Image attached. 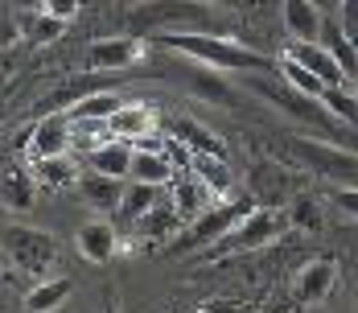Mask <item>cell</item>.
<instances>
[{
  "label": "cell",
  "instance_id": "8",
  "mask_svg": "<svg viewBox=\"0 0 358 313\" xmlns=\"http://www.w3.org/2000/svg\"><path fill=\"white\" fill-rule=\"evenodd\" d=\"M71 148H74V132H71L66 111H50V116H41L34 124V132H29V153H34V161L71 157Z\"/></svg>",
  "mask_w": 358,
  "mask_h": 313
},
{
  "label": "cell",
  "instance_id": "33",
  "mask_svg": "<svg viewBox=\"0 0 358 313\" xmlns=\"http://www.w3.org/2000/svg\"><path fill=\"white\" fill-rule=\"evenodd\" d=\"M41 13H50V17H58L62 25H71L74 17L83 13V0H41Z\"/></svg>",
  "mask_w": 358,
  "mask_h": 313
},
{
  "label": "cell",
  "instance_id": "12",
  "mask_svg": "<svg viewBox=\"0 0 358 313\" xmlns=\"http://www.w3.org/2000/svg\"><path fill=\"white\" fill-rule=\"evenodd\" d=\"M334 284H338V264L334 260H309L292 280V293L301 305H317L334 293Z\"/></svg>",
  "mask_w": 358,
  "mask_h": 313
},
{
  "label": "cell",
  "instance_id": "25",
  "mask_svg": "<svg viewBox=\"0 0 358 313\" xmlns=\"http://www.w3.org/2000/svg\"><path fill=\"white\" fill-rule=\"evenodd\" d=\"M128 104L120 91H95V95H87V99H78V104L66 111L71 120H111L120 107Z\"/></svg>",
  "mask_w": 358,
  "mask_h": 313
},
{
  "label": "cell",
  "instance_id": "31",
  "mask_svg": "<svg viewBox=\"0 0 358 313\" xmlns=\"http://www.w3.org/2000/svg\"><path fill=\"white\" fill-rule=\"evenodd\" d=\"M322 104L329 107L342 124L358 128V95H350L346 87H325V91H322Z\"/></svg>",
  "mask_w": 358,
  "mask_h": 313
},
{
  "label": "cell",
  "instance_id": "27",
  "mask_svg": "<svg viewBox=\"0 0 358 313\" xmlns=\"http://www.w3.org/2000/svg\"><path fill=\"white\" fill-rule=\"evenodd\" d=\"M34 177L45 181L50 190H66V186H78V165L71 157H45V161H34Z\"/></svg>",
  "mask_w": 358,
  "mask_h": 313
},
{
  "label": "cell",
  "instance_id": "22",
  "mask_svg": "<svg viewBox=\"0 0 358 313\" xmlns=\"http://www.w3.org/2000/svg\"><path fill=\"white\" fill-rule=\"evenodd\" d=\"M206 198H215V194H210V190H206L194 174H189L185 181L173 186V198H169V202H173V210H178L185 223H194L198 214H206Z\"/></svg>",
  "mask_w": 358,
  "mask_h": 313
},
{
  "label": "cell",
  "instance_id": "2",
  "mask_svg": "<svg viewBox=\"0 0 358 313\" xmlns=\"http://www.w3.org/2000/svg\"><path fill=\"white\" fill-rule=\"evenodd\" d=\"M148 41H161L165 50H173V54H181V58H189V62H198L206 70H218V74H227V70H239V74H255L259 70L264 74V70L276 67L268 54L248 50L235 37H218V34H157Z\"/></svg>",
  "mask_w": 358,
  "mask_h": 313
},
{
  "label": "cell",
  "instance_id": "15",
  "mask_svg": "<svg viewBox=\"0 0 358 313\" xmlns=\"http://www.w3.org/2000/svg\"><path fill=\"white\" fill-rule=\"evenodd\" d=\"M108 128H111V137L132 140V144H136V140H144V137H152V132H157V111H152L148 104L128 99V104L108 120Z\"/></svg>",
  "mask_w": 358,
  "mask_h": 313
},
{
  "label": "cell",
  "instance_id": "4",
  "mask_svg": "<svg viewBox=\"0 0 358 313\" xmlns=\"http://www.w3.org/2000/svg\"><path fill=\"white\" fill-rule=\"evenodd\" d=\"M0 239L8 251V264L21 272H34V277H41L58 256V239L50 231H37V227H4Z\"/></svg>",
  "mask_w": 358,
  "mask_h": 313
},
{
  "label": "cell",
  "instance_id": "37",
  "mask_svg": "<svg viewBox=\"0 0 358 313\" xmlns=\"http://www.w3.org/2000/svg\"><path fill=\"white\" fill-rule=\"evenodd\" d=\"M8 264V251H4V239H0V268Z\"/></svg>",
  "mask_w": 358,
  "mask_h": 313
},
{
  "label": "cell",
  "instance_id": "10",
  "mask_svg": "<svg viewBox=\"0 0 358 313\" xmlns=\"http://www.w3.org/2000/svg\"><path fill=\"white\" fill-rule=\"evenodd\" d=\"M124 190H128L124 177H108V174H95V169H87L78 177V194H83V202L95 214H120Z\"/></svg>",
  "mask_w": 358,
  "mask_h": 313
},
{
  "label": "cell",
  "instance_id": "34",
  "mask_svg": "<svg viewBox=\"0 0 358 313\" xmlns=\"http://www.w3.org/2000/svg\"><path fill=\"white\" fill-rule=\"evenodd\" d=\"M338 21H342L346 37L358 46V0H342V4H338Z\"/></svg>",
  "mask_w": 358,
  "mask_h": 313
},
{
  "label": "cell",
  "instance_id": "39",
  "mask_svg": "<svg viewBox=\"0 0 358 313\" xmlns=\"http://www.w3.org/2000/svg\"><path fill=\"white\" fill-rule=\"evenodd\" d=\"M355 309H358V284H355Z\"/></svg>",
  "mask_w": 358,
  "mask_h": 313
},
{
  "label": "cell",
  "instance_id": "38",
  "mask_svg": "<svg viewBox=\"0 0 358 313\" xmlns=\"http://www.w3.org/2000/svg\"><path fill=\"white\" fill-rule=\"evenodd\" d=\"M103 313H120V309H115V301H108V305H103Z\"/></svg>",
  "mask_w": 358,
  "mask_h": 313
},
{
  "label": "cell",
  "instance_id": "14",
  "mask_svg": "<svg viewBox=\"0 0 358 313\" xmlns=\"http://www.w3.org/2000/svg\"><path fill=\"white\" fill-rule=\"evenodd\" d=\"M132 157H136V144H132V140L108 137V140H99V144L87 153V169H95V174H108V177H124V181H128Z\"/></svg>",
  "mask_w": 358,
  "mask_h": 313
},
{
  "label": "cell",
  "instance_id": "19",
  "mask_svg": "<svg viewBox=\"0 0 358 313\" xmlns=\"http://www.w3.org/2000/svg\"><path fill=\"white\" fill-rule=\"evenodd\" d=\"M173 161L169 153H152V148H136L132 157V169H128V181H144V186H169L173 181Z\"/></svg>",
  "mask_w": 358,
  "mask_h": 313
},
{
  "label": "cell",
  "instance_id": "9",
  "mask_svg": "<svg viewBox=\"0 0 358 313\" xmlns=\"http://www.w3.org/2000/svg\"><path fill=\"white\" fill-rule=\"evenodd\" d=\"M74 247H78V256H83L87 264H111L115 251H120V231L111 227L108 218H91V223L78 227Z\"/></svg>",
  "mask_w": 358,
  "mask_h": 313
},
{
  "label": "cell",
  "instance_id": "13",
  "mask_svg": "<svg viewBox=\"0 0 358 313\" xmlns=\"http://www.w3.org/2000/svg\"><path fill=\"white\" fill-rule=\"evenodd\" d=\"M37 202V177L25 165H8L0 174V207L13 214H29Z\"/></svg>",
  "mask_w": 358,
  "mask_h": 313
},
{
  "label": "cell",
  "instance_id": "3",
  "mask_svg": "<svg viewBox=\"0 0 358 313\" xmlns=\"http://www.w3.org/2000/svg\"><path fill=\"white\" fill-rule=\"evenodd\" d=\"M288 227V210L276 207H251L222 239L206 247V260H222V256H239V251H259V247L276 244Z\"/></svg>",
  "mask_w": 358,
  "mask_h": 313
},
{
  "label": "cell",
  "instance_id": "32",
  "mask_svg": "<svg viewBox=\"0 0 358 313\" xmlns=\"http://www.w3.org/2000/svg\"><path fill=\"white\" fill-rule=\"evenodd\" d=\"M329 202H334V210H342L350 223H358V186H338Z\"/></svg>",
  "mask_w": 358,
  "mask_h": 313
},
{
  "label": "cell",
  "instance_id": "7",
  "mask_svg": "<svg viewBox=\"0 0 358 313\" xmlns=\"http://www.w3.org/2000/svg\"><path fill=\"white\" fill-rule=\"evenodd\" d=\"M292 153H296L301 165H309L313 174H325V177H355L358 174V153L334 144V140L292 137Z\"/></svg>",
  "mask_w": 358,
  "mask_h": 313
},
{
  "label": "cell",
  "instance_id": "26",
  "mask_svg": "<svg viewBox=\"0 0 358 313\" xmlns=\"http://www.w3.org/2000/svg\"><path fill=\"white\" fill-rule=\"evenodd\" d=\"M161 202V186H144V181H128V190H124V202H120V218L124 223H136L144 218L148 210Z\"/></svg>",
  "mask_w": 358,
  "mask_h": 313
},
{
  "label": "cell",
  "instance_id": "5",
  "mask_svg": "<svg viewBox=\"0 0 358 313\" xmlns=\"http://www.w3.org/2000/svg\"><path fill=\"white\" fill-rule=\"evenodd\" d=\"M248 210H251V198H231V202H222V207L206 210V214L194 218V227H189L173 247H178V251H206V247L215 244V239H222Z\"/></svg>",
  "mask_w": 358,
  "mask_h": 313
},
{
  "label": "cell",
  "instance_id": "21",
  "mask_svg": "<svg viewBox=\"0 0 358 313\" xmlns=\"http://www.w3.org/2000/svg\"><path fill=\"white\" fill-rule=\"evenodd\" d=\"M185 87L198 95V99H206V104H239V91L227 83V78H218V70H194L189 78H185Z\"/></svg>",
  "mask_w": 358,
  "mask_h": 313
},
{
  "label": "cell",
  "instance_id": "16",
  "mask_svg": "<svg viewBox=\"0 0 358 313\" xmlns=\"http://www.w3.org/2000/svg\"><path fill=\"white\" fill-rule=\"evenodd\" d=\"M189 174L198 177L215 198H227V194L235 190V174H231L227 157H215V153H194V157H189Z\"/></svg>",
  "mask_w": 358,
  "mask_h": 313
},
{
  "label": "cell",
  "instance_id": "17",
  "mask_svg": "<svg viewBox=\"0 0 358 313\" xmlns=\"http://www.w3.org/2000/svg\"><path fill=\"white\" fill-rule=\"evenodd\" d=\"M317 41H322L325 50L338 58V67L346 70V78L358 83V46L346 37V29H342V21H338V17H325V21H322V37H317Z\"/></svg>",
  "mask_w": 358,
  "mask_h": 313
},
{
  "label": "cell",
  "instance_id": "28",
  "mask_svg": "<svg viewBox=\"0 0 358 313\" xmlns=\"http://www.w3.org/2000/svg\"><path fill=\"white\" fill-rule=\"evenodd\" d=\"M276 67H280V78H285L292 91H301V95H313V99H322L325 83H322V78H317V74H313L309 67H301V62H296V58H288V54H285V62H276Z\"/></svg>",
  "mask_w": 358,
  "mask_h": 313
},
{
  "label": "cell",
  "instance_id": "1",
  "mask_svg": "<svg viewBox=\"0 0 358 313\" xmlns=\"http://www.w3.org/2000/svg\"><path fill=\"white\" fill-rule=\"evenodd\" d=\"M132 34L157 37V34H218L231 37L227 8L210 0H141L128 13Z\"/></svg>",
  "mask_w": 358,
  "mask_h": 313
},
{
  "label": "cell",
  "instance_id": "11",
  "mask_svg": "<svg viewBox=\"0 0 358 313\" xmlns=\"http://www.w3.org/2000/svg\"><path fill=\"white\" fill-rule=\"evenodd\" d=\"M285 54H288V58H296L301 67H309L325 87H346V83H350V78H346V70L338 67V58L325 50L322 41H288Z\"/></svg>",
  "mask_w": 358,
  "mask_h": 313
},
{
  "label": "cell",
  "instance_id": "23",
  "mask_svg": "<svg viewBox=\"0 0 358 313\" xmlns=\"http://www.w3.org/2000/svg\"><path fill=\"white\" fill-rule=\"evenodd\" d=\"M181 223H185V218H181L178 210H173V202H165V198H161L157 207L148 210L144 218H136V227H141V235H144V239H152V244H157V239H169V235L178 231Z\"/></svg>",
  "mask_w": 358,
  "mask_h": 313
},
{
  "label": "cell",
  "instance_id": "40",
  "mask_svg": "<svg viewBox=\"0 0 358 313\" xmlns=\"http://www.w3.org/2000/svg\"><path fill=\"white\" fill-rule=\"evenodd\" d=\"M334 313H350V309H334Z\"/></svg>",
  "mask_w": 358,
  "mask_h": 313
},
{
  "label": "cell",
  "instance_id": "36",
  "mask_svg": "<svg viewBox=\"0 0 358 313\" xmlns=\"http://www.w3.org/2000/svg\"><path fill=\"white\" fill-rule=\"evenodd\" d=\"M210 4H218V8H243V4H251V0H210Z\"/></svg>",
  "mask_w": 358,
  "mask_h": 313
},
{
  "label": "cell",
  "instance_id": "35",
  "mask_svg": "<svg viewBox=\"0 0 358 313\" xmlns=\"http://www.w3.org/2000/svg\"><path fill=\"white\" fill-rule=\"evenodd\" d=\"M309 4H313L322 17H338V4H342V0H309Z\"/></svg>",
  "mask_w": 358,
  "mask_h": 313
},
{
  "label": "cell",
  "instance_id": "18",
  "mask_svg": "<svg viewBox=\"0 0 358 313\" xmlns=\"http://www.w3.org/2000/svg\"><path fill=\"white\" fill-rule=\"evenodd\" d=\"M74 293V280L71 277H45L37 280L25 297V313H54L66 305V297Z\"/></svg>",
  "mask_w": 358,
  "mask_h": 313
},
{
  "label": "cell",
  "instance_id": "6",
  "mask_svg": "<svg viewBox=\"0 0 358 313\" xmlns=\"http://www.w3.org/2000/svg\"><path fill=\"white\" fill-rule=\"evenodd\" d=\"M144 54H148V37L141 34H128V37H99L87 46L83 62L91 74H115V70H128L136 67Z\"/></svg>",
  "mask_w": 358,
  "mask_h": 313
},
{
  "label": "cell",
  "instance_id": "20",
  "mask_svg": "<svg viewBox=\"0 0 358 313\" xmlns=\"http://www.w3.org/2000/svg\"><path fill=\"white\" fill-rule=\"evenodd\" d=\"M322 13L309 0H285V29L292 41H317L322 37Z\"/></svg>",
  "mask_w": 358,
  "mask_h": 313
},
{
  "label": "cell",
  "instance_id": "24",
  "mask_svg": "<svg viewBox=\"0 0 358 313\" xmlns=\"http://www.w3.org/2000/svg\"><path fill=\"white\" fill-rule=\"evenodd\" d=\"M173 137H178L181 144L189 148V153H215V157H227V148H222V140H218L215 132L206 128V124H198V120H189V116L173 124Z\"/></svg>",
  "mask_w": 358,
  "mask_h": 313
},
{
  "label": "cell",
  "instance_id": "30",
  "mask_svg": "<svg viewBox=\"0 0 358 313\" xmlns=\"http://www.w3.org/2000/svg\"><path fill=\"white\" fill-rule=\"evenodd\" d=\"M288 223L296 231H322L325 227V210L317 207V198H292L288 207Z\"/></svg>",
  "mask_w": 358,
  "mask_h": 313
},
{
  "label": "cell",
  "instance_id": "29",
  "mask_svg": "<svg viewBox=\"0 0 358 313\" xmlns=\"http://www.w3.org/2000/svg\"><path fill=\"white\" fill-rule=\"evenodd\" d=\"M17 21H21V34L29 37L34 46H45V41H54V37H58L62 29H66V25H62L58 17H50V13H41V17H34V13L25 17V13H21Z\"/></svg>",
  "mask_w": 358,
  "mask_h": 313
}]
</instances>
